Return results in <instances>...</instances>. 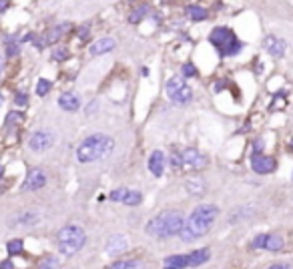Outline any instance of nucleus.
Here are the masks:
<instances>
[{
    "mask_svg": "<svg viewBox=\"0 0 293 269\" xmlns=\"http://www.w3.org/2000/svg\"><path fill=\"white\" fill-rule=\"evenodd\" d=\"M217 215H219V207H215V205H199V207H195L193 213L189 215V219L185 221L179 237L185 243H191L195 239H201L203 235L209 233V229L215 223Z\"/></svg>",
    "mask_w": 293,
    "mask_h": 269,
    "instance_id": "f257e3e1",
    "label": "nucleus"
},
{
    "mask_svg": "<svg viewBox=\"0 0 293 269\" xmlns=\"http://www.w3.org/2000/svg\"><path fill=\"white\" fill-rule=\"evenodd\" d=\"M114 149V141L104 132H94L90 137L82 139L78 149H76V159L78 163L82 165H88V163H96V161H102L106 159Z\"/></svg>",
    "mask_w": 293,
    "mask_h": 269,
    "instance_id": "f03ea898",
    "label": "nucleus"
},
{
    "mask_svg": "<svg viewBox=\"0 0 293 269\" xmlns=\"http://www.w3.org/2000/svg\"><path fill=\"white\" fill-rule=\"evenodd\" d=\"M183 225H185V217L179 211H165L146 223L144 231L157 239H169V237L179 235Z\"/></svg>",
    "mask_w": 293,
    "mask_h": 269,
    "instance_id": "7ed1b4c3",
    "label": "nucleus"
},
{
    "mask_svg": "<svg viewBox=\"0 0 293 269\" xmlns=\"http://www.w3.org/2000/svg\"><path fill=\"white\" fill-rule=\"evenodd\" d=\"M56 243H58V251H60L62 255L70 257V255L78 253V251L84 247V243H86V233H84V229L78 227V225H64V227L58 231V235H56Z\"/></svg>",
    "mask_w": 293,
    "mask_h": 269,
    "instance_id": "20e7f679",
    "label": "nucleus"
},
{
    "mask_svg": "<svg viewBox=\"0 0 293 269\" xmlns=\"http://www.w3.org/2000/svg\"><path fill=\"white\" fill-rule=\"evenodd\" d=\"M209 42L219 50L221 56H233V54H237V52L243 48L241 40H239V38L235 36V32H233L231 28H227V26H217V28H213L211 34H209Z\"/></svg>",
    "mask_w": 293,
    "mask_h": 269,
    "instance_id": "39448f33",
    "label": "nucleus"
},
{
    "mask_svg": "<svg viewBox=\"0 0 293 269\" xmlns=\"http://www.w3.org/2000/svg\"><path fill=\"white\" fill-rule=\"evenodd\" d=\"M167 96L175 102V104H189L193 100V88L179 76H173L167 82Z\"/></svg>",
    "mask_w": 293,
    "mask_h": 269,
    "instance_id": "423d86ee",
    "label": "nucleus"
},
{
    "mask_svg": "<svg viewBox=\"0 0 293 269\" xmlns=\"http://www.w3.org/2000/svg\"><path fill=\"white\" fill-rule=\"evenodd\" d=\"M52 145H54V132L48 130V128L36 130L34 134H30V139H28V149L34 151V153H42V151L50 149Z\"/></svg>",
    "mask_w": 293,
    "mask_h": 269,
    "instance_id": "0eeeda50",
    "label": "nucleus"
},
{
    "mask_svg": "<svg viewBox=\"0 0 293 269\" xmlns=\"http://www.w3.org/2000/svg\"><path fill=\"white\" fill-rule=\"evenodd\" d=\"M275 167H277V161H275L273 157H267V155H263V153H253V157H251V169H253L255 173H259V175H269V173L275 171Z\"/></svg>",
    "mask_w": 293,
    "mask_h": 269,
    "instance_id": "6e6552de",
    "label": "nucleus"
},
{
    "mask_svg": "<svg viewBox=\"0 0 293 269\" xmlns=\"http://www.w3.org/2000/svg\"><path fill=\"white\" fill-rule=\"evenodd\" d=\"M126 247H128L126 237L120 235V233H114V235H110V237L106 239V247H104V249H106V253H108L110 257H116V255L124 253Z\"/></svg>",
    "mask_w": 293,
    "mask_h": 269,
    "instance_id": "1a4fd4ad",
    "label": "nucleus"
},
{
    "mask_svg": "<svg viewBox=\"0 0 293 269\" xmlns=\"http://www.w3.org/2000/svg\"><path fill=\"white\" fill-rule=\"evenodd\" d=\"M146 167H149V171L155 177H163V173L167 169V157L161 151H153L151 157H149V163H146Z\"/></svg>",
    "mask_w": 293,
    "mask_h": 269,
    "instance_id": "9d476101",
    "label": "nucleus"
},
{
    "mask_svg": "<svg viewBox=\"0 0 293 269\" xmlns=\"http://www.w3.org/2000/svg\"><path fill=\"white\" fill-rule=\"evenodd\" d=\"M46 185V175L42 169H32L26 177V183H24V189L26 191H38Z\"/></svg>",
    "mask_w": 293,
    "mask_h": 269,
    "instance_id": "9b49d317",
    "label": "nucleus"
},
{
    "mask_svg": "<svg viewBox=\"0 0 293 269\" xmlns=\"http://www.w3.org/2000/svg\"><path fill=\"white\" fill-rule=\"evenodd\" d=\"M183 161L189 163L193 169H203V167L207 165V157H205L203 153H199L197 149H193V147L183 151Z\"/></svg>",
    "mask_w": 293,
    "mask_h": 269,
    "instance_id": "f8f14e48",
    "label": "nucleus"
},
{
    "mask_svg": "<svg viewBox=\"0 0 293 269\" xmlns=\"http://www.w3.org/2000/svg\"><path fill=\"white\" fill-rule=\"evenodd\" d=\"M211 259V251L207 247L203 249H195L191 253H187V267H199L203 263H207Z\"/></svg>",
    "mask_w": 293,
    "mask_h": 269,
    "instance_id": "ddd939ff",
    "label": "nucleus"
},
{
    "mask_svg": "<svg viewBox=\"0 0 293 269\" xmlns=\"http://www.w3.org/2000/svg\"><path fill=\"white\" fill-rule=\"evenodd\" d=\"M58 104H60L62 110L74 112V110H78V106H80V98H78L76 92H62L60 98H58Z\"/></svg>",
    "mask_w": 293,
    "mask_h": 269,
    "instance_id": "4468645a",
    "label": "nucleus"
},
{
    "mask_svg": "<svg viewBox=\"0 0 293 269\" xmlns=\"http://www.w3.org/2000/svg\"><path fill=\"white\" fill-rule=\"evenodd\" d=\"M114 46H116V42H114L112 38L104 36V38H98L96 42H92V46H90V54H92V56H98V54H106V52L114 50Z\"/></svg>",
    "mask_w": 293,
    "mask_h": 269,
    "instance_id": "2eb2a0df",
    "label": "nucleus"
},
{
    "mask_svg": "<svg viewBox=\"0 0 293 269\" xmlns=\"http://www.w3.org/2000/svg\"><path fill=\"white\" fill-rule=\"evenodd\" d=\"M265 44H267V50H269V54H271V56L279 58V56H283V54H285V48H287L285 40L275 38V36H269V38L265 40Z\"/></svg>",
    "mask_w": 293,
    "mask_h": 269,
    "instance_id": "dca6fc26",
    "label": "nucleus"
},
{
    "mask_svg": "<svg viewBox=\"0 0 293 269\" xmlns=\"http://www.w3.org/2000/svg\"><path fill=\"white\" fill-rule=\"evenodd\" d=\"M40 219V215L38 213H34V211H28V213H22V215H18L12 223L14 225H24V227H30V225H34L36 221Z\"/></svg>",
    "mask_w": 293,
    "mask_h": 269,
    "instance_id": "f3484780",
    "label": "nucleus"
},
{
    "mask_svg": "<svg viewBox=\"0 0 293 269\" xmlns=\"http://www.w3.org/2000/svg\"><path fill=\"white\" fill-rule=\"evenodd\" d=\"M281 247H283V237L281 235H267L263 249H267V251H279Z\"/></svg>",
    "mask_w": 293,
    "mask_h": 269,
    "instance_id": "a211bd4d",
    "label": "nucleus"
},
{
    "mask_svg": "<svg viewBox=\"0 0 293 269\" xmlns=\"http://www.w3.org/2000/svg\"><path fill=\"white\" fill-rule=\"evenodd\" d=\"M185 189H187L191 195H201V193L205 191V183H203L201 179H189V181L185 183Z\"/></svg>",
    "mask_w": 293,
    "mask_h": 269,
    "instance_id": "6ab92c4d",
    "label": "nucleus"
},
{
    "mask_svg": "<svg viewBox=\"0 0 293 269\" xmlns=\"http://www.w3.org/2000/svg\"><path fill=\"white\" fill-rule=\"evenodd\" d=\"M68 28H70V24H58V26H54V28L46 34V42H50V44L56 42V40L62 36V32H66Z\"/></svg>",
    "mask_w": 293,
    "mask_h": 269,
    "instance_id": "aec40b11",
    "label": "nucleus"
},
{
    "mask_svg": "<svg viewBox=\"0 0 293 269\" xmlns=\"http://www.w3.org/2000/svg\"><path fill=\"white\" fill-rule=\"evenodd\" d=\"M165 267H187V255H171L163 261Z\"/></svg>",
    "mask_w": 293,
    "mask_h": 269,
    "instance_id": "412c9836",
    "label": "nucleus"
},
{
    "mask_svg": "<svg viewBox=\"0 0 293 269\" xmlns=\"http://www.w3.org/2000/svg\"><path fill=\"white\" fill-rule=\"evenodd\" d=\"M187 14H189L191 20H197V22L207 18V10H205L203 6H189V8H187Z\"/></svg>",
    "mask_w": 293,
    "mask_h": 269,
    "instance_id": "4be33fe9",
    "label": "nucleus"
},
{
    "mask_svg": "<svg viewBox=\"0 0 293 269\" xmlns=\"http://www.w3.org/2000/svg\"><path fill=\"white\" fill-rule=\"evenodd\" d=\"M140 201H142L140 191H126V195H124V199H122V203H124V205H130V207L140 205Z\"/></svg>",
    "mask_w": 293,
    "mask_h": 269,
    "instance_id": "5701e85b",
    "label": "nucleus"
},
{
    "mask_svg": "<svg viewBox=\"0 0 293 269\" xmlns=\"http://www.w3.org/2000/svg\"><path fill=\"white\" fill-rule=\"evenodd\" d=\"M22 249H24V241L22 239H12V241L6 243V251L10 255H18V253H22Z\"/></svg>",
    "mask_w": 293,
    "mask_h": 269,
    "instance_id": "b1692460",
    "label": "nucleus"
},
{
    "mask_svg": "<svg viewBox=\"0 0 293 269\" xmlns=\"http://www.w3.org/2000/svg\"><path fill=\"white\" fill-rule=\"evenodd\" d=\"M146 12H149V6H138L136 10H132L130 12V16H128V20L130 22H138V20H142V16H146Z\"/></svg>",
    "mask_w": 293,
    "mask_h": 269,
    "instance_id": "393cba45",
    "label": "nucleus"
},
{
    "mask_svg": "<svg viewBox=\"0 0 293 269\" xmlns=\"http://www.w3.org/2000/svg\"><path fill=\"white\" fill-rule=\"evenodd\" d=\"M112 269H130V267H142L138 261H112L110 263Z\"/></svg>",
    "mask_w": 293,
    "mask_h": 269,
    "instance_id": "a878e982",
    "label": "nucleus"
},
{
    "mask_svg": "<svg viewBox=\"0 0 293 269\" xmlns=\"http://www.w3.org/2000/svg\"><path fill=\"white\" fill-rule=\"evenodd\" d=\"M50 86H52V84H50V80L40 78V80H38V84H36V94H38V96H44V94L50 90Z\"/></svg>",
    "mask_w": 293,
    "mask_h": 269,
    "instance_id": "bb28decb",
    "label": "nucleus"
},
{
    "mask_svg": "<svg viewBox=\"0 0 293 269\" xmlns=\"http://www.w3.org/2000/svg\"><path fill=\"white\" fill-rule=\"evenodd\" d=\"M20 120H22V114H20V112H8V116H6V126L18 124Z\"/></svg>",
    "mask_w": 293,
    "mask_h": 269,
    "instance_id": "cd10ccee",
    "label": "nucleus"
},
{
    "mask_svg": "<svg viewBox=\"0 0 293 269\" xmlns=\"http://www.w3.org/2000/svg\"><path fill=\"white\" fill-rule=\"evenodd\" d=\"M126 191H128V189H124V187H120V189H116V191H112V193L108 195V199H110V201H122V199H124V195H126Z\"/></svg>",
    "mask_w": 293,
    "mask_h": 269,
    "instance_id": "c85d7f7f",
    "label": "nucleus"
},
{
    "mask_svg": "<svg viewBox=\"0 0 293 269\" xmlns=\"http://www.w3.org/2000/svg\"><path fill=\"white\" fill-rule=\"evenodd\" d=\"M183 163H185V161H183V153H177V151H175V153L171 155V165H173L175 169H179V167H183Z\"/></svg>",
    "mask_w": 293,
    "mask_h": 269,
    "instance_id": "c756f323",
    "label": "nucleus"
},
{
    "mask_svg": "<svg viewBox=\"0 0 293 269\" xmlns=\"http://www.w3.org/2000/svg\"><path fill=\"white\" fill-rule=\"evenodd\" d=\"M265 239H267V235H265V233L257 235V237L253 239V243H251V245H253V249H263V247H265Z\"/></svg>",
    "mask_w": 293,
    "mask_h": 269,
    "instance_id": "7c9ffc66",
    "label": "nucleus"
},
{
    "mask_svg": "<svg viewBox=\"0 0 293 269\" xmlns=\"http://www.w3.org/2000/svg\"><path fill=\"white\" fill-rule=\"evenodd\" d=\"M52 58H54V60H64V58H68V50H66V48H56V50L52 52Z\"/></svg>",
    "mask_w": 293,
    "mask_h": 269,
    "instance_id": "2f4dec72",
    "label": "nucleus"
},
{
    "mask_svg": "<svg viewBox=\"0 0 293 269\" xmlns=\"http://www.w3.org/2000/svg\"><path fill=\"white\" fill-rule=\"evenodd\" d=\"M181 70H183V76H187V78L197 74V68H195L193 64H189V62H187V64H183V68H181Z\"/></svg>",
    "mask_w": 293,
    "mask_h": 269,
    "instance_id": "473e14b6",
    "label": "nucleus"
},
{
    "mask_svg": "<svg viewBox=\"0 0 293 269\" xmlns=\"http://www.w3.org/2000/svg\"><path fill=\"white\" fill-rule=\"evenodd\" d=\"M56 265H58V259L56 257H48L46 261L40 263V267H56Z\"/></svg>",
    "mask_w": 293,
    "mask_h": 269,
    "instance_id": "72a5a7b5",
    "label": "nucleus"
},
{
    "mask_svg": "<svg viewBox=\"0 0 293 269\" xmlns=\"http://www.w3.org/2000/svg\"><path fill=\"white\" fill-rule=\"evenodd\" d=\"M14 102H16L18 106H24V104H26V94H24V92H16Z\"/></svg>",
    "mask_w": 293,
    "mask_h": 269,
    "instance_id": "f704fd0d",
    "label": "nucleus"
},
{
    "mask_svg": "<svg viewBox=\"0 0 293 269\" xmlns=\"http://www.w3.org/2000/svg\"><path fill=\"white\" fill-rule=\"evenodd\" d=\"M6 54H8V56H14V54H18V44H12V42H8V50H6Z\"/></svg>",
    "mask_w": 293,
    "mask_h": 269,
    "instance_id": "c9c22d12",
    "label": "nucleus"
},
{
    "mask_svg": "<svg viewBox=\"0 0 293 269\" xmlns=\"http://www.w3.org/2000/svg\"><path fill=\"white\" fill-rule=\"evenodd\" d=\"M86 36H88V24L78 30V38H86Z\"/></svg>",
    "mask_w": 293,
    "mask_h": 269,
    "instance_id": "e433bc0d",
    "label": "nucleus"
},
{
    "mask_svg": "<svg viewBox=\"0 0 293 269\" xmlns=\"http://www.w3.org/2000/svg\"><path fill=\"white\" fill-rule=\"evenodd\" d=\"M289 267H291L289 263H273L271 265V269H289Z\"/></svg>",
    "mask_w": 293,
    "mask_h": 269,
    "instance_id": "4c0bfd02",
    "label": "nucleus"
},
{
    "mask_svg": "<svg viewBox=\"0 0 293 269\" xmlns=\"http://www.w3.org/2000/svg\"><path fill=\"white\" fill-rule=\"evenodd\" d=\"M0 267H2V269H12L14 263L12 261H2V263H0Z\"/></svg>",
    "mask_w": 293,
    "mask_h": 269,
    "instance_id": "58836bf2",
    "label": "nucleus"
},
{
    "mask_svg": "<svg viewBox=\"0 0 293 269\" xmlns=\"http://www.w3.org/2000/svg\"><path fill=\"white\" fill-rule=\"evenodd\" d=\"M263 151V141H255V151L253 153H261Z\"/></svg>",
    "mask_w": 293,
    "mask_h": 269,
    "instance_id": "ea45409f",
    "label": "nucleus"
},
{
    "mask_svg": "<svg viewBox=\"0 0 293 269\" xmlns=\"http://www.w3.org/2000/svg\"><path fill=\"white\" fill-rule=\"evenodd\" d=\"M8 8V0H0V12H4Z\"/></svg>",
    "mask_w": 293,
    "mask_h": 269,
    "instance_id": "a19ab883",
    "label": "nucleus"
},
{
    "mask_svg": "<svg viewBox=\"0 0 293 269\" xmlns=\"http://www.w3.org/2000/svg\"><path fill=\"white\" fill-rule=\"evenodd\" d=\"M2 66H4V60H2V56H0V72H2Z\"/></svg>",
    "mask_w": 293,
    "mask_h": 269,
    "instance_id": "79ce46f5",
    "label": "nucleus"
},
{
    "mask_svg": "<svg viewBox=\"0 0 293 269\" xmlns=\"http://www.w3.org/2000/svg\"><path fill=\"white\" fill-rule=\"evenodd\" d=\"M2 102H4V94H2V92H0V104H2Z\"/></svg>",
    "mask_w": 293,
    "mask_h": 269,
    "instance_id": "37998d69",
    "label": "nucleus"
},
{
    "mask_svg": "<svg viewBox=\"0 0 293 269\" xmlns=\"http://www.w3.org/2000/svg\"><path fill=\"white\" fill-rule=\"evenodd\" d=\"M0 177H2V165H0Z\"/></svg>",
    "mask_w": 293,
    "mask_h": 269,
    "instance_id": "c03bdc74",
    "label": "nucleus"
}]
</instances>
